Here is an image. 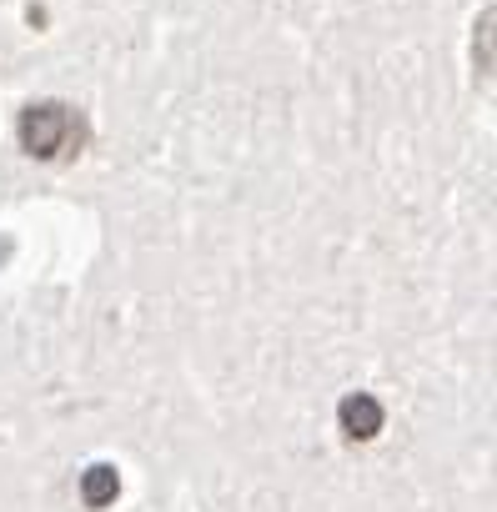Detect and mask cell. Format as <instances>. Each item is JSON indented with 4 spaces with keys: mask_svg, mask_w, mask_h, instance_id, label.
<instances>
[{
    "mask_svg": "<svg viewBox=\"0 0 497 512\" xmlns=\"http://www.w3.org/2000/svg\"><path fill=\"white\" fill-rule=\"evenodd\" d=\"M337 417H342V432H347L352 442H372V437L382 432V422H387V412H382V402H377L372 392H352V397L337 407Z\"/></svg>",
    "mask_w": 497,
    "mask_h": 512,
    "instance_id": "obj_2",
    "label": "cell"
},
{
    "mask_svg": "<svg viewBox=\"0 0 497 512\" xmlns=\"http://www.w3.org/2000/svg\"><path fill=\"white\" fill-rule=\"evenodd\" d=\"M116 492H121V477H116V467L111 462H96V467H86V477H81V502L86 507H111L116 502Z\"/></svg>",
    "mask_w": 497,
    "mask_h": 512,
    "instance_id": "obj_3",
    "label": "cell"
},
{
    "mask_svg": "<svg viewBox=\"0 0 497 512\" xmlns=\"http://www.w3.org/2000/svg\"><path fill=\"white\" fill-rule=\"evenodd\" d=\"M81 141H86V126H81V116H76L71 106H61V101H41V106H31V111L21 116V146H26L36 161H61V156L81 151Z\"/></svg>",
    "mask_w": 497,
    "mask_h": 512,
    "instance_id": "obj_1",
    "label": "cell"
}]
</instances>
